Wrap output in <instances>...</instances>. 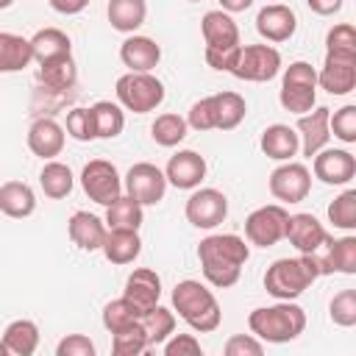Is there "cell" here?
Here are the masks:
<instances>
[{"label": "cell", "mask_w": 356, "mask_h": 356, "mask_svg": "<svg viewBox=\"0 0 356 356\" xmlns=\"http://www.w3.org/2000/svg\"><path fill=\"white\" fill-rule=\"evenodd\" d=\"M197 259H200L203 278L217 289H228L239 281L242 267L250 259V248L236 234H211L200 239Z\"/></svg>", "instance_id": "cell-1"}, {"label": "cell", "mask_w": 356, "mask_h": 356, "mask_svg": "<svg viewBox=\"0 0 356 356\" xmlns=\"http://www.w3.org/2000/svg\"><path fill=\"white\" fill-rule=\"evenodd\" d=\"M172 309L197 334L217 331L220 320H222V309H220L214 292L195 278H184L172 286Z\"/></svg>", "instance_id": "cell-2"}, {"label": "cell", "mask_w": 356, "mask_h": 356, "mask_svg": "<svg viewBox=\"0 0 356 356\" xmlns=\"http://www.w3.org/2000/svg\"><path fill=\"white\" fill-rule=\"evenodd\" d=\"M248 328L261 342L284 345L303 334L306 328V312L295 300H278L273 306H259L248 314Z\"/></svg>", "instance_id": "cell-3"}, {"label": "cell", "mask_w": 356, "mask_h": 356, "mask_svg": "<svg viewBox=\"0 0 356 356\" xmlns=\"http://www.w3.org/2000/svg\"><path fill=\"white\" fill-rule=\"evenodd\" d=\"M320 278V267L312 253H300L295 259H275L264 273V289L275 300L300 298Z\"/></svg>", "instance_id": "cell-4"}, {"label": "cell", "mask_w": 356, "mask_h": 356, "mask_svg": "<svg viewBox=\"0 0 356 356\" xmlns=\"http://www.w3.org/2000/svg\"><path fill=\"white\" fill-rule=\"evenodd\" d=\"M278 103L292 114H306L317 103V70L309 61H292L284 70Z\"/></svg>", "instance_id": "cell-5"}, {"label": "cell", "mask_w": 356, "mask_h": 356, "mask_svg": "<svg viewBox=\"0 0 356 356\" xmlns=\"http://www.w3.org/2000/svg\"><path fill=\"white\" fill-rule=\"evenodd\" d=\"M114 92L120 106L134 114L156 111L164 103V83L153 72H125L117 78Z\"/></svg>", "instance_id": "cell-6"}, {"label": "cell", "mask_w": 356, "mask_h": 356, "mask_svg": "<svg viewBox=\"0 0 356 356\" xmlns=\"http://www.w3.org/2000/svg\"><path fill=\"white\" fill-rule=\"evenodd\" d=\"M281 72V53L273 44H239L231 75L250 83L273 81Z\"/></svg>", "instance_id": "cell-7"}, {"label": "cell", "mask_w": 356, "mask_h": 356, "mask_svg": "<svg viewBox=\"0 0 356 356\" xmlns=\"http://www.w3.org/2000/svg\"><path fill=\"white\" fill-rule=\"evenodd\" d=\"M286 217L289 211L281 203H270V206H259L248 214L245 220V239L248 245L256 248H273L284 239L286 231Z\"/></svg>", "instance_id": "cell-8"}, {"label": "cell", "mask_w": 356, "mask_h": 356, "mask_svg": "<svg viewBox=\"0 0 356 356\" xmlns=\"http://www.w3.org/2000/svg\"><path fill=\"white\" fill-rule=\"evenodd\" d=\"M81 189L86 192L89 200H95L100 206H111L122 195V178H120V172L111 161L92 159L81 170Z\"/></svg>", "instance_id": "cell-9"}, {"label": "cell", "mask_w": 356, "mask_h": 356, "mask_svg": "<svg viewBox=\"0 0 356 356\" xmlns=\"http://www.w3.org/2000/svg\"><path fill=\"white\" fill-rule=\"evenodd\" d=\"M122 189L128 197H134L139 206H156L164 200V192H167V178H164V170H159L156 164L150 161H139L134 164L125 178H122Z\"/></svg>", "instance_id": "cell-10"}, {"label": "cell", "mask_w": 356, "mask_h": 356, "mask_svg": "<svg viewBox=\"0 0 356 356\" xmlns=\"http://www.w3.org/2000/svg\"><path fill=\"white\" fill-rule=\"evenodd\" d=\"M184 214L195 228H203V231L217 228L228 217V197L214 186H203V189L195 186V192L186 197Z\"/></svg>", "instance_id": "cell-11"}, {"label": "cell", "mask_w": 356, "mask_h": 356, "mask_svg": "<svg viewBox=\"0 0 356 356\" xmlns=\"http://www.w3.org/2000/svg\"><path fill=\"white\" fill-rule=\"evenodd\" d=\"M270 195L281 203H300L312 189V172L300 161H284L270 172Z\"/></svg>", "instance_id": "cell-12"}, {"label": "cell", "mask_w": 356, "mask_h": 356, "mask_svg": "<svg viewBox=\"0 0 356 356\" xmlns=\"http://www.w3.org/2000/svg\"><path fill=\"white\" fill-rule=\"evenodd\" d=\"M312 159H314V164H312L314 178H320L328 186L350 184L356 175V156L345 147H323Z\"/></svg>", "instance_id": "cell-13"}, {"label": "cell", "mask_w": 356, "mask_h": 356, "mask_svg": "<svg viewBox=\"0 0 356 356\" xmlns=\"http://www.w3.org/2000/svg\"><path fill=\"white\" fill-rule=\"evenodd\" d=\"M312 256L320 267V275H328V273L353 275L356 273V236H339V239L328 236Z\"/></svg>", "instance_id": "cell-14"}, {"label": "cell", "mask_w": 356, "mask_h": 356, "mask_svg": "<svg viewBox=\"0 0 356 356\" xmlns=\"http://www.w3.org/2000/svg\"><path fill=\"white\" fill-rule=\"evenodd\" d=\"M317 86L328 95H348L356 86V56L325 53V61L317 72Z\"/></svg>", "instance_id": "cell-15"}, {"label": "cell", "mask_w": 356, "mask_h": 356, "mask_svg": "<svg viewBox=\"0 0 356 356\" xmlns=\"http://www.w3.org/2000/svg\"><path fill=\"white\" fill-rule=\"evenodd\" d=\"M284 239H289V245H292L298 253H314V250L328 239V231H325V225H323L314 214L300 211V214H289V217H286Z\"/></svg>", "instance_id": "cell-16"}, {"label": "cell", "mask_w": 356, "mask_h": 356, "mask_svg": "<svg viewBox=\"0 0 356 356\" xmlns=\"http://www.w3.org/2000/svg\"><path fill=\"white\" fill-rule=\"evenodd\" d=\"M256 31L261 39L267 42H286L295 36L298 31V17L289 6L284 3H267L259 14H256Z\"/></svg>", "instance_id": "cell-17"}, {"label": "cell", "mask_w": 356, "mask_h": 356, "mask_svg": "<svg viewBox=\"0 0 356 356\" xmlns=\"http://www.w3.org/2000/svg\"><path fill=\"white\" fill-rule=\"evenodd\" d=\"M328 114H331L328 106H314L312 111L298 114V125H295V131H298L303 156L312 159L317 150H323V147L328 145V139H331V131H328Z\"/></svg>", "instance_id": "cell-18"}, {"label": "cell", "mask_w": 356, "mask_h": 356, "mask_svg": "<svg viewBox=\"0 0 356 356\" xmlns=\"http://www.w3.org/2000/svg\"><path fill=\"white\" fill-rule=\"evenodd\" d=\"M164 178L175 189H195L206 178V159L197 150H178L175 156H170Z\"/></svg>", "instance_id": "cell-19"}, {"label": "cell", "mask_w": 356, "mask_h": 356, "mask_svg": "<svg viewBox=\"0 0 356 356\" xmlns=\"http://www.w3.org/2000/svg\"><path fill=\"white\" fill-rule=\"evenodd\" d=\"M120 58L128 67V72H150L161 61V47L150 36L128 33V39L120 44Z\"/></svg>", "instance_id": "cell-20"}, {"label": "cell", "mask_w": 356, "mask_h": 356, "mask_svg": "<svg viewBox=\"0 0 356 356\" xmlns=\"http://www.w3.org/2000/svg\"><path fill=\"white\" fill-rule=\"evenodd\" d=\"M64 139H67L64 125H58L53 117H42L28 128V147L33 156H39L44 161L56 159L64 150Z\"/></svg>", "instance_id": "cell-21"}, {"label": "cell", "mask_w": 356, "mask_h": 356, "mask_svg": "<svg viewBox=\"0 0 356 356\" xmlns=\"http://www.w3.org/2000/svg\"><path fill=\"white\" fill-rule=\"evenodd\" d=\"M122 298L131 300L142 314L147 309H153L161 298V278L156 275V270H147V267H139L134 270L128 278H125V289H122Z\"/></svg>", "instance_id": "cell-22"}, {"label": "cell", "mask_w": 356, "mask_h": 356, "mask_svg": "<svg viewBox=\"0 0 356 356\" xmlns=\"http://www.w3.org/2000/svg\"><path fill=\"white\" fill-rule=\"evenodd\" d=\"M259 147L273 161H292V156L300 150V139H298L295 128H289L284 122H275V125H267L261 131Z\"/></svg>", "instance_id": "cell-23"}, {"label": "cell", "mask_w": 356, "mask_h": 356, "mask_svg": "<svg viewBox=\"0 0 356 356\" xmlns=\"http://www.w3.org/2000/svg\"><path fill=\"white\" fill-rule=\"evenodd\" d=\"M67 231L72 245H78L81 250H100L103 239H106V220H100L92 211H75L67 220Z\"/></svg>", "instance_id": "cell-24"}, {"label": "cell", "mask_w": 356, "mask_h": 356, "mask_svg": "<svg viewBox=\"0 0 356 356\" xmlns=\"http://www.w3.org/2000/svg\"><path fill=\"white\" fill-rule=\"evenodd\" d=\"M200 31H203L206 47H236L239 44V28L234 17L222 8L206 11L200 19Z\"/></svg>", "instance_id": "cell-25"}, {"label": "cell", "mask_w": 356, "mask_h": 356, "mask_svg": "<svg viewBox=\"0 0 356 356\" xmlns=\"http://www.w3.org/2000/svg\"><path fill=\"white\" fill-rule=\"evenodd\" d=\"M39 348V325L33 320H14L0 337L3 356H31Z\"/></svg>", "instance_id": "cell-26"}, {"label": "cell", "mask_w": 356, "mask_h": 356, "mask_svg": "<svg viewBox=\"0 0 356 356\" xmlns=\"http://www.w3.org/2000/svg\"><path fill=\"white\" fill-rule=\"evenodd\" d=\"M103 256L111 261V264H131L139 259L142 253V239H139V231H125V228H108L106 231V239L100 245Z\"/></svg>", "instance_id": "cell-27"}, {"label": "cell", "mask_w": 356, "mask_h": 356, "mask_svg": "<svg viewBox=\"0 0 356 356\" xmlns=\"http://www.w3.org/2000/svg\"><path fill=\"white\" fill-rule=\"evenodd\" d=\"M0 211L6 217L22 220L36 211V195L25 181H6L0 184Z\"/></svg>", "instance_id": "cell-28"}, {"label": "cell", "mask_w": 356, "mask_h": 356, "mask_svg": "<svg viewBox=\"0 0 356 356\" xmlns=\"http://www.w3.org/2000/svg\"><path fill=\"white\" fill-rule=\"evenodd\" d=\"M31 61H33L31 39L11 31H0V72H19Z\"/></svg>", "instance_id": "cell-29"}, {"label": "cell", "mask_w": 356, "mask_h": 356, "mask_svg": "<svg viewBox=\"0 0 356 356\" xmlns=\"http://www.w3.org/2000/svg\"><path fill=\"white\" fill-rule=\"evenodd\" d=\"M211 108H214V128L217 131L236 128L248 114V103H245V97L239 92H217V95H211Z\"/></svg>", "instance_id": "cell-30"}, {"label": "cell", "mask_w": 356, "mask_h": 356, "mask_svg": "<svg viewBox=\"0 0 356 356\" xmlns=\"http://www.w3.org/2000/svg\"><path fill=\"white\" fill-rule=\"evenodd\" d=\"M108 22L120 33H134L136 28L145 25L147 17V3L145 0H108Z\"/></svg>", "instance_id": "cell-31"}, {"label": "cell", "mask_w": 356, "mask_h": 356, "mask_svg": "<svg viewBox=\"0 0 356 356\" xmlns=\"http://www.w3.org/2000/svg\"><path fill=\"white\" fill-rule=\"evenodd\" d=\"M31 50H33V61H50L58 56H70L72 53V42L61 28H42L31 36Z\"/></svg>", "instance_id": "cell-32"}, {"label": "cell", "mask_w": 356, "mask_h": 356, "mask_svg": "<svg viewBox=\"0 0 356 356\" xmlns=\"http://www.w3.org/2000/svg\"><path fill=\"white\" fill-rule=\"evenodd\" d=\"M39 186H42V192H44L50 200H61V197H67V195L72 192L75 175H72V170H70L67 164L50 159V161H44V167H42V172H39Z\"/></svg>", "instance_id": "cell-33"}, {"label": "cell", "mask_w": 356, "mask_h": 356, "mask_svg": "<svg viewBox=\"0 0 356 356\" xmlns=\"http://www.w3.org/2000/svg\"><path fill=\"white\" fill-rule=\"evenodd\" d=\"M139 328H142V334H145V342H147V348H156V345H161L172 331H175V314L170 312V309H164V306H153V309H147L142 317H139Z\"/></svg>", "instance_id": "cell-34"}, {"label": "cell", "mask_w": 356, "mask_h": 356, "mask_svg": "<svg viewBox=\"0 0 356 356\" xmlns=\"http://www.w3.org/2000/svg\"><path fill=\"white\" fill-rule=\"evenodd\" d=\"M75 78H78V70H75L72 53L39 64V81H42L47 89H56V92L70 89V86L75 83Z\"/></svg>", "instance_id": "cell-35"}, {"label": "cell", "mask_w": 356, "mask_h": 356, "mask_svg": "<svg viewBox=\"0 0 356 356\" xmlns=\"http://www.w3.org/2000/svg\"><path fill=\"white\" fill-rule=\"evenodd\" d=\"M145 214H142V206L128 197V195H120L111 206H106V228H125V231H139Z\"/></svg>", "instance_id": "cell-36"}, {"label": "cell", "mask_w": 356, "mask_h": 356, "mask_svg": "<svg viewBox=\"0 0 356 356\" xmlns=\"http://www.w3.org/2000/svg\"><path fill=\"white\" fill-rule=\"evenodd\" d=\"M92 114H95V131H97V139H114L122 134L125 128V111L120 103H111V100H97L92 106Z\"/></svg>", "instance_id": "cell-37"}, {"label": "cell", "mask_w": 356, "mask_h": 356, "mask_svg": "<svg viewBox=\"0 0 356 356\" xmlns=\"http://www.w3.org/2000/svg\"><path fill=\"white\" fill-rule=\"evenodd\" d=\"M186 131H189L186 117L172 114V111L159 114V117L153 120V125H150V136H153V142L161 145V147H175V145H181V142L186 139Z\"/></svg>", "instance_id": "cell-38"}, {"label": "cell", "mask_w": 356, "mask_h": 356, "mask_svg": "<svg viewBox=\"0 0 356 356\" xmlns=\"http://www.w3.org/2000/svg\"><path fill=\"white\" fill-rule=\"evenodd\" d=\"M139 317H142V312L125 298H117V300L103 306V328L108 334H117V331H125V328L136 325Z\"/></svg>", "instance_id": "cell-39"}, {"label": "cell", "mask_w": 356, "mask_h": 356, "mask_svg": "<svg viewBox=\"0 0 356 356\" xmlns=\"http://www.w3.org/2000/svg\"><path fill=\"white\" fill-rule=\"evenodd\" d=\"M328 220L334 222V228H342V231L356 228V189H345L328 203Z\"/></svg>", "instance_id": "cell-40"}, {"label": "cell", "mask_w": 356, "mask_h": 356, "mask_svg": "<svg viewBox=\"0 0 356 356\" xmlns=\"http://www.w3.org/2000/svg\"><path fill=\"white\" fill-rule=\"evenodd\" d=\"M64 131L78 139V142H92L97 139V131H95V114H92V106H78L67 114V125Z\"/></svg>", "instance_id": "cell-41"}, {"label": "cell", "mask_w": 356, "mask_h": 356, "mask_svg": "<svg viewBox=\"0 0 356 356\" xmlns=\"http://www.w3.org/2000/svg\"><path fill=\"white\" fill-rule=\"evenodd\" d=\"M328 314H331V323H337L342 328L356 325V289L337 292L328 303Z\"/></svg>", "instance_id": "cell-42"}, {"label": "cell", "mask_w": 356, "mask_h": 356, "mask_svg": "<svg viewBox=\"0 0 356 356\" xmlns=\"http://www.w3.org/2000/svg\"><path fill=\"white\" fill-rule=\"evenodd\" d=\"M328 131L345 142V145H353L356 142V106H342L337 108L334 114H328Z\"/></svg>", "instance_id": "cell-43"}, {"label": "cell", "mask_w": 356, "mask_h": 356, "mask_svg": "<svg viewBox=\"0 0 356 356\" xmlns=\"http://www.w3.org/2000/svg\"><path fill=\"white\" fill-rule=\"evenodd\" d=\"M325 53L334 56H356V31L350 22H339L325 36Z\"/></svg>", "instance_id": "cell-44"}, {"label": "cell", "mask_w": 356, "mask_h": 356, "mask_svg": "<svg viewBox=\"0 0 356 356\" xmlns=\"http://www.w3.org/2000/svg\"><path fill=\"white\" fill-rule=\"evenodd\" d=\"M111 350H114V356H139L142 350H147V342H145L139 323L125 328V331L111 334Z\"/></svg>", "instance_id": "cell-45"}, {"label": "cell", "mask_w": 356, "mask_h": 356, "mask_svg": "<svg viewBox=\"0 0 356 356\" xmlns=\"http://www.w3.org/2000/svg\"><path fill=\"white\" fill-rule=\"evenodd\" d=\"M186 125L195 128V131H211L214 128V108H211V95L209 97H200L189 106L186 111Z\"/></svg>", "instance_id": "cell-46"}, {"label": "cell", "mask_w": 356, "mask_h": 356, "mask_svg": "<svg viewBox=\"0 0 356 356\" xmlns=\"http://www.w3.org/2000/svg\"><path fill=\"white\" fill-rule=\"evenodd\" d=\"M161 345H164L167 356H200L203 353L195 334H170Z\"/></svg>", "instance_id": "cell-47"}, {"label": "cell", "mask_w": 356, "mask_h": 356, "mask_svg": "<svg viewBox=\"0 0 356 356\" xmlns=\"http://www.w3.org/2000/svg\"><path fill=\"white\" fill-rule=\"evenodd\" d=\"M222 350H225V356H261L264 345L253 334H234V337H228Z\"/></svg>", "instance_id": "cell-48"}, {"label": "cell", "mask_w": 356, "mask_h": 356, "mask_svg": "<svg viewBox=\"0 0 356 356\" xmlns=\"http://www.w3.org/2000/svg\"><path fill=\"white\" fill-rule=\"evenodd\" d=\"M56 356H95V342L83 334H67L56 345Z\"/></svg>", "instance_id": "cell-49"}, {"label": "cell", "mask_w": 356, "mask_h": 356, "mask_svg": "<svg viewBox=\"0 0 356 356\" xmlns=\"http://www.w3.org/2000/svg\"><path fill=\"white\" fill-rule=\"evenodd\" d=\"M236 53H239V44L236 47H206V64L217 72H231L234 61H236Z\"/></svg>", "instance_id": "cell-50"}, {"label": "cell", "mask_w": 356, "mask_h": 356, "mask_svg": "<svg viewBox=\"0 0 356 356\" xmlns=\"http://www.w3.org/2000/svg\"><path fill=\"white\" fill-rule=\"evenodd\" d=\"M342 3H345V0H306V6H309L314 14H320V17L337 14V11L342 8Z\"/></svg>", "instance_id": "cell-51"}, {"label": "cell", "mask_w": 356, "mask_h": 356, "mask_svg": "<svg viewBox=\"0 0 356 356\" xmlns=\"http://www.w3.org/2000/svg\"><path fill=\"white\" fill-rule=\"evenodd\" d=\"M86 3L89 0H50V6H53V11H58V14H81L83 8H86Z\"/></svg>", "instance_id": "cell-52"}, {"label": "cell", "mask_w": 356, "mask_h": 356, "mask_svg": "<svg viewBox=\"0 0 356 356\" xmlns=\"http://www.w3.org/2000/svg\"><path fill=\"white\" fill-rule=\"evenodd\" d=\"M217 3H220V8L228 11V14H239V11H248V8L253 6V0H217Z\"/></svg>", "instance_id": "cell-53"}, {"label": "cell", "mask_w": 356, "mask_h": 356, "mask_svg": "<svg viewBox=\"0 0 356 356\" xmlns=\"http://www.w3.org/2000/svg\"><path fill=\"white\" fill-rule=\"evenodd\" d=\"M11 3H14V0H0V8H8Z\"/></svg>", "instance_id": "cell-54"}, {"label": "cell", "mask_w": 356, "mask_h": 356, "mask_svg": "<svg viewBox=\"0 0 356 356\" xmlns=\"http://www.w3.org/2000/svg\"><path fill=\"white\" fill-rule=\"evenodd\" d=\"M189 3H197V0H189Z\"/></svg>", "instance_id": "cell-55"}]
</instances>
